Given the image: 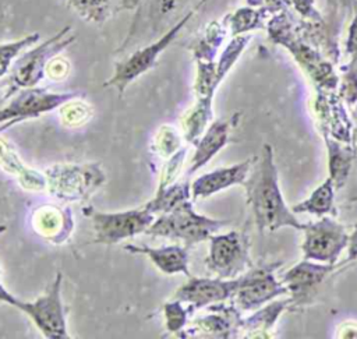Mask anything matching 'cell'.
Segmentation results:
<instances>
[{
	"label": "cell",
	"instance_id": "6da1fadb",
	"mask_svg": "<svg viewBox=\"0 0 357 339\" xmlns=\"http://www.w3.org/2000/svg\"><path fill=\"white\" fill-rule=\"evenodd\" d=\"M243 186H245L248 204L251 205L259 232H275L286 226L298 230L305 229L307 225L298 222L282 197L271 145L265 144L261 155L258 158L255 156L250 174Z\"/></svg>",
	"mask_w": 357,
	"mask_h": 339
},
{
	"label": "cell",
	"instance_id": "7a4b0ae2",
	"mask_svg": "<svg viewBox=\"0 0 357 339\" xmlns=\"http://www.w3.org/2000/svg\"><path fill=\"white\" fill-rule=\"evenodd\" d=\"M74 40L75 35L73 33V28L66 25L42 43L33 45L31 49L24 50L13 64L7 91L1 96V102L8 99L20 89L36 86L46 75L47 63Z\"/></svg>",
	"mask_w": 357,
	"mask_h": 339
},
{
	"label": "cell",
	"instance_id": "3957f363",
	"mask_svg": "<svg viewBox=\"0 0 357 339\" xmlns=\"http://www.w3.org/2000/svg\"><path fill=\"white\" fill-rule=\"evenodd\" d=\"M226 225H229L227 220L212 219L195 212L192 202L187 199L155 219L145 234L180 240L185 247H190L209 240Z\"/></svg>",
	"mask_w": 357,
	"mask_h": 339
},
{
	"label": "cell",
	"instance_id": "277c9868",
	"mask_svg": "<svg viewBox=\"0 0 357 339\" xmlns=\"http://www.w3.org/2000/svg\"><path fill=\"white\" fill-rule=\"evenodd\" d=\"M192 14H194V10L188 11L152 43H148L134 50L130 56L117 61L114 64L113 74L110 75L109 80L103 82V86L114 88L119 92V95H123L131 82H134L137 78H139L141 75H144L145 73H148L151 68L155 67L160 54L177 39L181 29L191 20Z\"/></svg>",
	"mask_w": 357,
	"mask_h": 339
},
{
	"label": "cell",
	"instance_id": "5b68a950",
	"mask_svg": "<svg viewBox=\"0 0 357 339\" xmlns=\"http://www.w3.org/2000/svg\"><path fill=\"white\" fill-rule=\"evenodd\" d=\"M82 213L91 219L95 232L93 243L109 246L145 233L155 220L153 213L145 206L120 212H102L93 206H85Z\"/></svg>",
	"mask_w": 357,
	"mask_h": 339
},
{
	"label": "cell",
	"instance_id": "8992f818",
	"mask_svg": "<svg viewBox=\"0 0 357 339\" xmlns=\"http://www.w3.org/2000/svg\"><path fill=\"white\" fill-rule=\"evenodd\" d=\"M82 96L84 93L78 91L52 92L46 88L38 86L20 89L6 99L8 102L0 107V124H3L0 131L26 119L39 117L63 106L71 99Z\"/></svg>",
	"mask_w": 357,
	"mask_h": 339
},
{
	"label": "cell",
	"instance_id": "52a82bcc",
	"mask_svg": "<svg viewBox=\"0 0 357 339\" xmlns=\"http://www.w3.org/2000/svg\"><path fill=\"white\" fill-rule=\"evenodd\" d=\"M106 180L99 165H53L46 170L49 193L64 201H81Z\"/></svg>",
	"mask_w": 357,
	"mask_h": 339
},
{
	"label": "cell",
	"instance_id": "ba28073f",
	"mask_svg": "<svg viewBox=\"0 0 357 339\" xmlns=\"http://www.w3.org/2000/svg\"><path fill=\"white\" fill-rule=\"evenodd\" d=\"M63 275L57 272L46 292L32 301L20 300L17 308L26 314L40 333L47 339L70 338L61 301Z\"/></svg>",
	"mask_w": 357,
	"mask_h": 339
},
{
	"label": "cell",
	"instance_id": "9c48e42d",
	"mask_svg": "<svg viewBox=\"0 0 357 339\" xmlns=\"http://www.w3.org/2000/svg\"><path fill=\"white\" fill-rule=\"evenodd\" d=\"M206 266L223 279H234L250 265L248 237L241 232L213 234L209 239Z\"/></svg>",
	"mask_w": 357,
	"mask_h": 339
},
{
	"label": "cell",
	"instance_id": "30bf717a",
	"mask_svg": "<svg viewBox=\"0 0 357 339\" xmlns=\"http://www.w3.org/2000/svg\"><path fill=\"white\" fill-rule=\"evenodd\" d=\"M347 241L349 234L343 225L331 218H322L305 226L301 251L304 259L333 265L347 247Z\"/></svg>",
	"mask_w": 357,
	"mask_h": 339
},
{
	"label": "cell",
	"instance_id": "8fae6325",
	"mask_svg": "<svg viewBox=\"0 0 357 339\" xmlns=\"http://www.w3.org/2000/svg\"><path fill=\"white\" fill-rule=\"evenodd\" d=\"M240 286V278L223 279V278H197L188 276L174 293L173 299L181 300L192 310L206 307L215 303H220L233 297Z\"/></svg>",
	"mask_w": 357,
	"mask_h": 339
},
{
	"label": "cell",
	"instance_id": "7c38bea8",
	"mask_svg": "<svg viewBox=\"0 0 357 339\" xmlns=\"http://www.w3.org/2000/svg\"><path fill=\"white\" fill-rule=\"evenodd\" d=\"M273 268L275 266L271 265L258 266L244 276H240V286L233 294L236 304L240 308L252 310L279 294L287 293L286 286L273 278Z\"/></svg>",
	"mask_w": 357,
	"mask_h": 339
},
{
	"label": "cell",
	"instance_id": "4fadbf2b",
	"mask_svg": "<svg viewBox=\"0 0 357 339\" xmlns=\"http://www.w3.org/2000/svg\"><path fill=\"white\" fill-rule=\"evenodd\" d=\"M254 160L255 156L237 165L219 167L197 177L191 184V197L194 199H202L234 184H244Z\"/></svg>",
	"mask_w": 357,
	"mask_h": 339
},
{
	"label": "cell",
	"instance_id": "5bb4252c",
	"mask_svg": "<svg viewBox=\"0 0 357 339\" xmlns=\"http://www.w3.org/2000/svg\"><path fill=\"white\" fill-rule=\"evenodd\" d=\"M331 264H315L311 259H304L290 268L282 279L287 292L291 293V299L296 301L307 300L324 282V279L332 272Z\"/></svg>",
	"mask_w": 357,
	"mask_h": 339
},
{
	"label": "cell",
	"instance_id": "9a60e30c",
	"mask_svg": "<svg viewBox=\"0 0 357 339\" xmlns=\"http://www.w3.org/2000/svg\"><path fill=\"white\" fill-rule=\"evenodd\" d=\"M123 248L131 254L145 255L165 275L184 273L187 278L191 276L188 271L187 247H181L177 244L163 247H149L145 244H124Z\"/></svg>",
	"mask_w": 357,
	"mask_h": 339
},
{
	"label": "cell",
	"instance_id": "2e32d148",
	"mask_svg": "<svg viewBox=\"0 0 357 339\" xmlns=\"http://www.w3.org/2000/svg\"><path fill=\"white\" fill-rule=\"evenodd\" d=\"M229 127L230 123L227 120H216L199 137V140L195 142L197 148L188 167V174L201 169L226 145L229 137Z\"/></svg>",
	"mask_w": 357,
	"mask_h": 339
},
{
	"label": "cell",
	"instance_id": "e0dca14e",
	"mask_svg": "<svg viewBox=\"0 0 357 339\" xmlns=\"http://www.w3.org/2000/svg\"><path fill=\"white\" fill-rule=\"evenodd\" d=\"M33 226L39 234L53 243L64 241L73 227V220L68 209L56 206H42L36 209L33 216Z\"/></svg>",
	"mask_w": 357,
	"mask_h": 339
},
{
	"label": "cell",
	"instance_id": "ac0fdd59",
	"mask_svg": "<svg viewBox=\"0 0 357 339\" xmlns=\"http://www.w3.org/2000/svg\"><path fill=\"white\" fill-rule=\"evenodd\" d=\"M0 165L3 169L18 174L20 183L28 190H43L46 187V176L26 169L4 141H0Z\"/></svg>",
	"mask_w": 357,
	"mask_h": 339
},
{
	"label": "cell",
	"instance_id": "d6986e66",
	"mask_svg": "<svg viewBox=\"0 0 357 339\" xmlns=\"http://www.w3.org/2000/svg\"><path fill=\"white\" fill-rule=\"evenodd\" d=\"M68 7L84 21L102 25L120 10L116 0H67Z\"/></svg>",
	"mask_w": 357,
	"mask_h": 339
},
{
	"label": "cell",
	"instance_id": "ffe728a7",
	"mask_svg": "<svg viewBox=\"0 0 357 339\" xmlns=\"http://www.w3.org/2000/svg\"><path fill=\"white\" fill-rule=\"evenodd\" d=\"M333 198H335V184L331 177H328L324 183H321L311 195L300 204H296L291 211L297 213H311L317 216H322L333 209Z\"/></svg>",
	"mask_w": 357,
	"mask_h": 339
},
{
	"label": "cell",
	"instance_id": "44dd1931",
	"mask_svg": "<svg viewBox=\"0 0 357 339\" xmlns=\"http://www.w3.org/2000/svg\"><path fill=\"white\" fill-rule=\"evenodd\" d=\"M191 197V186L188 181L172 183L165 188H158L152 199H149L144 206L152 213L155 212H169L178 204L187 201Z\"/></svg>",
	"mask_w": 357,
	"mask_h": 339
},
{
	"label": "cell",
	"instance_id": "7402d4cb",
	"mask_svg": "<svg viewBox=\"0 0 357 339\" xmlns=\"http://www.w3.org/2000/svg\"><path fill=\"white\" fill-rule=\"evenodd\" d=\"M212 100L197 99V103L190 112L184 116L183 126V137L188 142H197L199 137L204 134L205 126L208 124L212 116Z\"/></svg>",
	"mask_w": 357,
	"mask_h": 339
},
{
	"label": "cell",
	"instance_id": "603a6c76",
	"mask_svg": "<svg viewBox=\"0 0 357 339\" xmlns=\"http://www.w3.org/2000/svg\"><path fill=\"white\" fill-rule=\"evenodd\" d=\"M40 39L38 32L28 33L20 39L0 43V78L11 71L17 57L28 47L36 45Z\"/></svg>",
	"mask_w": 357,
	"mask_h": 339
},
{
	"label": "cell",
	"instance_id": "cb8c5ba5",
	"mask_svg": "<svg viewBox=\"0 0 357 339\" xmlns=\"http://www.w3.org/2000/svg\"><path fill=\"white\" fill-rule=\"evenodd\" d=\"M351 165V156L339 146L337 144L329 142V170L331 179L333 180L335 187L340 188L347 179V173Z\"/></svg>",
	"mask_w": 357,
	"mask_h": 339
},
{
	"label": "cell",
	"instance_id": "d4e9b609",
	"mask_svg": "<svg viewBox=\"0 0 357 339\" xmlns=\"http://www.w3.org/2000/svg\"><path fill=\"white\" fill-rule=\"evenodd\" d=\"M192 311V308L188 306L185 307V303L177 299H172L170 301H166L163 304V317H165V325L166 329L172 333H180L185 324L188 314Z\"/></svg>",
	"mask_w": 357,
	"mask_h": 339
},
{
	"label": "cell",
	"instance_id": "484cf974",
	"mask_svg": "<svg viewBox=\"0 0 357 339\" xmlns=\"http://www.w3.org/2000/svg\"><path fill=\"white\" fill-rule=\"evenodd\" d=\"M79 99L81 98L71 99L66 102L63 106H60V117L64 124L77 126V124L85 123L91 117L92 114L91 106H88L85 102Z\"/></svg>",
	"mask_w": 357,
	"mask_h": 339
},
{
	"label": "cell",
	"instance_id": "4316f807",
	"mask_svg": "<svg viewBox=\"0 0 357 339\" xmlns=\"http://www.w3.org/2000/svg\"><path fill=\"white\" fill-rule=\"evenodd\" d=\"M180 146V135L176 128L170 126H163L155 140H153V149L159 156L170 158L173 153L177 152V148Z\"/></svg>",
	"mask_w": 357,
	"mask_h": 339
},
{
	"label": "cell",
	"instance_id": "83f0119b",
	"mask_svg": "<svg viewBox=\"0 0 357 339\" xmlns=\"http://www.w3.org/2000/svg\"><path fill=\"white\" fill-rule=\"evenodd\" d=\"M185 153H187V148H181L170 156V159L162 169L158 188H165V187L170 186L172 183H174V180L177 179L178 173L181 170V165L185 159Z\"/></svg>",
	"mask_w": 357,
	"mask_h": 339
},
{
	"label": "cell",
	"instance_id": "f1b7e54d",
	"mask_svg": "<svg viewBox=\"0 0 357 339\" xmlns=\"http://www.w3.org/2000/svg\"><path fill=\"white\" fill-rule=\"evenodd\" d=\"M70 73V63L59 54L54 56L46 66V75L53 81L64 80Z\"/></svg>",
	"mask_w": 357,
	"mask_h": 339
},
{
	"label": "cell",
	"instance_id": "f546056e",
	"mask_svg": "<svg viewBox=\"0 0 357 339\" xmlns=\"http://www.w3.org/2000/svg\"><path fill=\"white\" fill-rule=\"evenodd\" d=\"M347 50L354 57H357V7H356V15L350 24L349 28V36H347Z\"/></svg>",
	"mask_w": 357,
	"mask_h": 339
},
{
	"label": "cell",
	"instance_id": "4dcf8cb0",
	"mask_svg": "<svg viewBox=\"0 0 357 339\" xmlns=\"http://www.w3.org/2000/svg\"><path fill=\"white\" fill-rule=\"evenodd\" d=\"M177 0H153V8L158 18L166 17L172 10H174Z\"/></svg>",
	"mask_w": 357,
	"mask_h": 339
},
{
	"label": "cell",
	"instance_id": "1f68e13d",
	"mask_svg": "<svg viewBox=\"0 0 357 339\" xmlns=\"http://www.w3.org/2000/svg\"><path fill=\"white\" fill-rule=\"evenodd\" d=\"M347 261H357V225L347 241Z\"/></svg>",
	"mask_w": 357,
	"mask_h": 339
},
{
	"label": "cell",
	"instance_id": "d6a6232c",
	"mask_svg": "<svg viewBox=\"0 0 357 339\" xmlns=\"http://www.w3.org/2000/svg\"><path fill=\"white\" fill-rule=\"evenodd\" d=\"M0 301L17 307L18 303H20V299L15 297L13 293H10V292L6 289V286L0 282Z\"/></svg>",
	"mask_w": 357,
	"mask_h": 339
},
{
	"label": "cell",
	"instance_id": "836d02e7",
	"mask_svg": "<svg viewBox=\"0 0 357 339\" xmlns=\"http://www.w3.org/2000/svg\"><path fill=\"white\" fill-rule=\"evenodd\" d=\"M353 1H354V0H337V3H339V4L346 6V7H347V6H350Z\"/></svg>",
	"mask_w": 357,
	"mask_h": 339
}]
</instances>
